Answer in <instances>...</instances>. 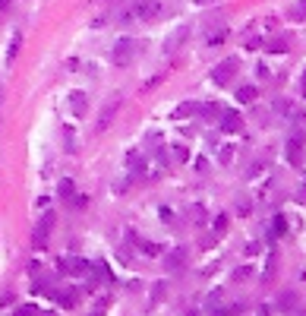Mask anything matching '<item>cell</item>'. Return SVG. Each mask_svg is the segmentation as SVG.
Returning a JSON list of instances; mask_svg holds the SVG:
<instances>
[{
    "mask_svg": "<svg viewBox=\"0 0 306 316\" xmlns=\"http://www.w3.org/2000/svg\"><path fill=\"white\" fill-rule=\"evenodd\" d=\"M51 228H54V212H44L41 218H38V225L32 228V247H35V250H44V247H48Z\"/></svg>",
    "mask_w": 306,
    "mask_h": 316,
    "instance_id": "1",
    "label": "cell"
},
{
    "mask_svg": "<svg viewBox=\"0 0 306 316\" xmlns=\"http://www.w3.org/2000/svg\"><path fill=\"white\" fill-rule=\"evenodd\" d=\"M237 70H240L237 57H228V60H221V63L211 70V79H215L218 85H230V83H234V76H237Z\"/></svg>",
    "mask_w": 306,
    "mask_h": 316,
    "instance_id": "2",
    "label": "cell"
},
{
    "mask_svg": "<svg viewBox=\"0 0 306 316\" xmlns=\"http://www.w3.org/2000/svg\"><path fill=\"white\" fill-rule=\"evenodd\" d=\"M133 54H136V42L133 38H120V42L114 44V63H130L133 60Z\"/></svg>",
    "mask_w": 306,
    "mask_h": 316,
    "instance_id": "3",
    "label": "cell"
},
{
    "mask_svg": "<svg viewBox=\"0 0 306 316\" xmlns=\"http://www.w3.org/2000/svg\"><path fill=\"white\" fill-rule=\"evenodd\" d=\"M287 161L290 165H300L303 161V133L300 130L290 133V139H287Z\"/></svg>",
    "mask_w": 306,
    "mask_h": 316,
    "instance_id": "4",
    "label": "cell"
},
{
    "mask_svg": "<svg viewBox=\"0 0 306 316\" xmlns=\"http://www.w3.org/2000/svg\"><path fill=\"white\" fill-rule=\"evenodd\" d=\"M117 107H120V95H114V98L108 102V107H101V117H98V130H108V126L114 124Z\"/></svg>",
    "mask_w": 306,
    "mask_h": 316,
    "instance_id": "5",
    "label": "cell"
},
{
    "mask_svg": "<svg viewBox=\"0 0 306 316\" xmlns=\"http://www.w3.org/2000/svg\"><path fill=\"white\" fill-rule=\"evenodd\" d=\"M158 13H161V3H158V0H142V3H136L133 16L136 19H155Z\"/></svg>",
    "mask_w": 306,
    "mask_h": 316,
    "instance_id": "6",
    "label": "cell"
},
{
    "mask_svg": "<svg viewBox=\"0 0 306 316\" xmlns=\"http://www.w3.org/2000/svg\"><path fill=\"white\" fill-rule=\"evenodd\" d=\"M243 130V117L237 111H224L221 114V133H240Z\"/></svg>",
    "mask_w": 306,
    "mask_h": 316,
    "instance_id": "7",
    "label": "cell"
},
{
    "mask_svg": "<svg viewBox=\"0 0 306 316\" xmlns=\"http://www.w3.org/2000/svg\"><path fill=\"white\" fill-rule=\"evenodd\" d=\"M60 269H73L70 275L85 278V275H89V269H92V263H89V259H60Z\"/></svg>",
    "mask_w": 306,
    "mask_h": 316,
    "instance_id": "8",
    "label": "cell"
},
{
    "mask_svg": "<svg viewBox=\"0 0 306 316\" xmlns=\"http://www.w3.org/2000/svg\"><path fill=\"white\" fill-rule=\"evenodd\" d=\"M186 35H190V29H186V25H180V29H174V32H171V35H168V42H164V51H177V48H180V44L186 42Z\"/></svg>",
    "mask_w": 306,
    "mask_h": 316,
    "instance_id": "9",
    "label": "cell"
},
{
    "mask_svg": "<svg viewBox=\"0 0 306 316\" xmlns=\"http://www.w3.org/2000/svg\"><path fill=\"white\" fill-rule=\"evenodd\" d=\"M19 48H22V32H13V35H10V44H6V66H13Z\"/></svg>",
    "mask_w": 306,
    "mask_h": 316,
    "instance_id": "10",
    "label": "cell"
},
{
    "mask_svg": "<svg viewBox=\"0 0 306 316\" xmlns=\"http://www.w3.org/2000/svg\"><path fill=\"white\" fill-rule=\"evenodd\" d=\"M85 107H89V98H85V92H73V98H70V111L76 114V117H82Z\"/></svg>",
    "mask_w": 306,
    "mask_h": 316,
    "instance_id": "11",
    "label": "cell"
},
{
    "mask_svg": "<svg viewBox=\"0 0 306 316\" xmlns=\"http://www.w3.org/2000/svg\"><path fill=\"white\" fill-rule=\"evenodd\" d=\"M275 307H278V310H294V307H297V294H294V291H284V294H278Z\"/></svg>",
    "mask_w": 306,
    "mask_h": 316,
    "instance_id": "12",
    "label": "cell"
},
{
    "mask_svg": "<svg viewBox=\"0 0 306 316\" xmlns=\"http://www.w3.org/2000/svg\"><path fill=\"white\" fill-rule=\"evenodd\" d=\"M199 111H202V107H199V105L186 102V105H180V107H177V111H174V117H177V120H186V117H192V114H199Z\"/></svg>",
    "mask_w": 306,
    "mask_h": 316,
    "instance_id": "13",
    "label": "cell"
},
{
    "mask_svg": "<svg viewBox=\"0 0 306 316\" xmlns=\"http://www.w3.org/2000/svg\"><path fill=\"white\" fill-rule=\"evenodd\" d=\"M281 234H287V218H284V215H275V218H271V237H281Z\"/></svg>",
    "mask_w": 306,
    "mask_h": 316,
    "instance_id": "14",
    "label": "cell"
},
{
    "mask_svg": "<svg viewBox=\"0 0 306 316\" xmlns=\"http://www.w3.org/2000/svg\"><path fill=\"white\" fill-rule=\"evenodd\" d=\"M256 95H259V92L252 89V85H243V89L237 92V102H240V105H252V102H256Z\"/></svg>",
    "mask_w": 306,
    "mask_h": 316,
    "instance_id": "15",
    "label": "cell"
},
{
    "mask_svg": "<svg viewBox=\"0 0 306 316\" xmlns=\"http://www.w3.org/2000/svg\"><path fill=\"white\" fill-rule=\"evenodd\" d=\"M63 143H66V152H70V155H76V133H73V126H63Z\"/></svg>",
    "mask_w": 306,
    "mask_h": 316,
    "instance_id": "16",
    "label": "cell"
},
{
    "mask_svg": "<svg viewBox=\"0 0 306 316\" xmlns=\"http://www.w3.org/2000/svg\"><path fill=\"white\" fill-rule=\"evenodd\" d=\"M57 193H60V196H66V199H73V196H76V187H73V180L63 177L60 184H57Z\"/></svg>",
    "mask_w": 306,
    "mask_h": 316,
    "instance_id": "17",
    "label": "cell"
},
{
    "mask_svg": "<svg viewBox=\"0 0 306 316\" xmlns=\"http://www.w3.org/2000/svg\"><path fill=\"white\" fill-rule=\"evenodd\" d=\"M126 168H133V174L145 171V165H142V155H139V152H133V155H126Z\"/></svg>",
    "mask_w": 306,
    "mask_h": 316,
    "instance_id": "18",
    "label": "cell"
},
{
    "mask_svg": "<svg viewBox=\"0 0 306 316\" xmlns=\"http://www.w3.org/2000/svg\"><path fill=\"white\" fill-rule=\"evenodd\" d=\"M57 297H60V307H66V310H70V307H76V291H60Z\"/></svg>",
    "mask_w": 306,
    "mask_h": 316,
    "instance_id": "19",
    "label": "cell"
},
{
    "mask_svg": "<svg viewBox=\"0 0 306 316\" xmlns=\"http://www.w3.org/2000/svg\"><path fill=\"white\" fill-rule=\"evenodd\" d=\"M290 19H297V22H303V19H306V0H300L297 6H290Z\"/></svg>",
    "mask_w": 306,
    "mask_h": 316,
    "instance_id": "20",
    "label": "cell"
},
{
    "mask_svg": "<svg viewBox=\"0 0 306 316\" xmlns=\"http://www.w3.org/2000/svg\"><path fill=\"white\" fill-rule=\"evenodd\" d=\"M211 231H215V237H221V234L228 231V215H218L215 225H211Z\"/></svg>",
    "mask_w": 306,
    "mask_h": 316,
    "instance_id": "21",
    "label": "cell"
},
{
    "mask_svg": "<svg viewBox=\"0 0 306 316\" xmlns=\"http://www.w3.org/2000/svg\"><path fill=\"white\" fill-rule=\"evenodd\" d=\"M268 51L271 54H284V51H287V42H284V38H271V42H268Z\"/></svg>",
    "mask_w": 306,
    "mask_h": 316,
    "instance_id": "22",
    "label": "cell"
},
{
    "mask_svg": "<svg viewBox=\"0 0 306 316\" xmlns=\"http://www.w3.org/2000/svg\"><path fill=\"white\" fill-rule=\"evenodd\" d=\"M183 263H186V259H183V253H180V250L171 253V256L164 259V266H168V269H177V266H183Z\"/></svg>",
    "mask_w": 306,
    "mask_h": 316,
    "instance_id": "23",
    "label": "cell"
},
{
    "mask_svg": "<svg viewBox=\"0 0 306 316\" xmlns=\"http://www.w3.org/2000/svg\"><path fill=\"white\" fill-rule=\"evenodd\" d=\"M199 114H202V117H221V107H218V105H202V111H199Z\"/></svg>",
    "mask_w": 306,
    "mask_h": 316,
    "instance_id": "24",
    "label": "cell"
},
{
    "mask_svg": "<svg viewBox=\"0 0 306 316\" xmlns=\"http://www.w3.org/2000/svg\"><path fill=\"white\" fill-rule=\"evenodd\" d=\"M218 304H221V291H211V294H209V300H205V307H209V310H215Z\"/></svg>",
    "mask_w": 306,
    "mask_h": 316,
    "instance_id": "25",
    "label": "cell"
},
{
    "mask_svg": "<svg viewBox=\"0 0 306 316\" xmlns=\"http://www.w3.org/2000/svg\"><path fill=\"white\" fill-rule=\"evenodd\" d=\"M164 291H168V285H164V281H158V285L152 288V297H155V300H164Z\"/></svg>",
    "mask_w": 306,
    "mask_h": 316,
    "instance_id": "26",
    "label": "cell"
},
{
    "mask_svg": "<svg viewBox=\"0 0 306 316\" xmlns=\"http://www.w3.org/2000/svg\"><path fill=\"white\" fill-rule=\"evenodd\" d=\"M224 38H228V32H224V29H221V32H215V35L209 38V48H218V44H221Z\"/></svg>",
    "mask_w": 306,
    "mask_h": 316,
    "instance_id": "27",
    "label": "cell"
},
{
    "mask_svg": "<svg viewBox=\"0 0 306 316\" xmlns=\"http://www.w3.org/2000/svg\"><path fill=\"white\" fill-rule=\"evenodd\" d=\"M275 263H278V256H275V253H271V256H268V266H265V275H262L265 281H268L271 275H275Z\"/></svg>",
    "mask_w": 306,
    "mask_h": 316,
    "instance_id": "28",
    "label": "cell"
},
{
    "mask_svg": "<svg viewBox=\"0 0 306 316\" xmlns=\"http://www.w3.org/2000/svg\"><path fill=\"white\" fill-rule=\"evenodd\" d=\"M142 250H145V256H158L161 247H158V244H142Z\"/></svg>",
    "mask_w": 306,
    "mask_h": 316,
    "instance_id": "29",
    "label": "cell"
},
{
    "mask_svg": "<svg viewBox=\"0 0 306 316\" xmlns=\"http://www.w3.org/2000/svg\"><path fill=\"white\" fill-rule=\"evenodd\" d=\"M218 158H221V165H230V161H234V149H221Z\"/></svg>",
    "mask_w": 306,
    "mask_h": 316,
    "instance_id": "30",
    "label": "cell"
},
{
    "mask_svg": "<svg viewBox=\"0 0 306 316\" xmlns=\"http://www.w3.org/2000/svg\"><path fill=\"white\" fill-rule=\"evenodd\" d=\"M174 158L177 161H186V158H190V152H186L183 146H174Z\"/></svg>",
    "mask_w": 306,
    "mask_h": 316,
    "instance_id": "31",
    "label": "cell"
},
{
    "mask_svg": "<svg viewBox=\"0 0 306 316\" xmlns=\"http://www.w3.org/2000/svg\"><path fill=\"white\" fill-rule=\"evenodd\" d=\"M13 316H35V307H19Z\"/></svg>",
    "mask_w": 306,
    "mask_h": 316,
    "instance_id": "32",
    "label": "cell"
},
{
    "mask_svg": "<svg viewBox=\"0 0 306 316\" xmlns=\"http://www.w3.org/2000/svg\"><path fill=\"white\" fill-rule=\"evenodd\" d=\"M249 278V269H237V275H234V281H246Z\"/></svg>",
    "mask_w": 306,
    "mask_h": 316,
    "instance_id": "33",
    "label": "cell"
},
{
    "mask_svg": "<svg viewBox=\"0 0 306 316\" xmlns=\"http://www.w3.org/2000/svg\"><path fill=\"white\" fill-rule=\"evenodd\" d=\"M192 218H196V225H202V209L199 206H192Z\"/></svg>",
    "mask_w": 306,
    "mask_h": 316,
    "instance_id": "34",
    "label": "cell"
},
{
    "mask_svg": "<svg viewBox=\"0 0 306 316\" xmlns=\"http://www.w3.org/2000/svg\"><path fill=\"white\" fill-rule=\"evenodd\" d=\"M300 89H303V95H306V70H303V76H300Z\"/></svg>",
    "mask_w": 306,
    "mask_h": 316,
    "instance_id": "35",
    "label": "cell"
},
{
    "mask_svg": "<svg viewBox=\"0 0 306 316\" xmlns=\"http://www.w3.org/2000/svg\"><path fill=\"white\" fill-rule=\"evenodd\" d=\"M196 3H199V6H205V3H215V0H196Z\"/></svg>",
    "mask_w": 306,
    "mask_h": 316,
    "instance_id": "36",
    "label": "cell"
},
{
    "mask_svg": "<svg viewBox=\"0 0 306 316\" xmlns=\"http://www.w3.org/2000/svg\"><path fill=\"white\" fill-rule=\"evenodd\" d=\"M6 3H10V0H0V6H6Z\"/></svg>",
    "mask_w": 306,
    "mask_h": 316,
    "instance_id": "37",
    "label": "cell"
}]
</instances>
